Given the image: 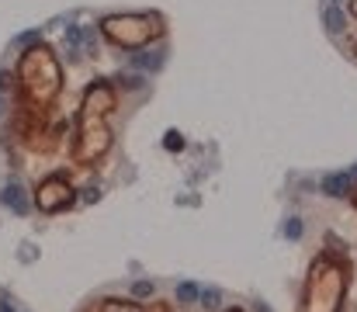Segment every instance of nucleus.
Segmentation results:
<instances>
[{"instance_id":"13","label":"nucleus","mask_w":357,"mask_h":312,"mask_svg":"<svg viewBox=\"0 0 357 312\" xmlns=\"http://www.w3.org/2000/svg\"><path fill=\"white\" fill-rule=\"evenodd\" d=\"M284 232H288V239H298V236H302V222H298V218H288Z\"/></svg>"},{"instance_id":"16","label":"nucleus","mask_w":357,"mask_h":312,"mask_svg":"<svg viewBox=\"0 0 357 312\" xmlns=\"http://www.w3.org/2000/svg\"><path fill=\"white\" fill-rule=\"evenodd\" d=\"M0 312H10V302H7V299H0Z\"/></svg>"},{"instance_id":"18","label":"nucleus","mask_w":357,"mask_h":312,"mask_svg":"<svg viewBox=\"0 0 357 312\" xmlns=\"http://www.w3.org/2000/svg\"><path fill=\"white\" fill-rule=\"evenodd\" d=\"M226 312H243V309H226Z\"/></svg>"},{"instance_id":"15","label":"nucleus","mask_w":357,"mask_h":312,"mask_svg":"<svg viewBox=\"0 0 357 312\" xmlns=\"http://www.w3.org/2000/svg\"><path fill=\"white\" fill-rule=\"evenodd\" d=\"M167 146H170V149H181V135L170 132V135H167Z\"/></svg>"},{"instance_id":"8","label":"nucleus","mask_w":357,"mask_h":312,"mask_svg":"<svg viewBox=\"0 0 357 312\" xmlns=\"http://www.w3.org/2000/svg\"><path fill=\"white\" fill-rule=\"evenodd\" d=\"M0 202L10 208V211H24V208H28V195H24L21 184H7V188L0 191Z\"/></svg>"},{"instance_id":"12","label":"nucleus","mask_w":357,"mask_h":312,"mask_svg":"<svg viewBox=\"0 0 357 312\" xmlns=\"http://www.w3.org/2000/svg\"><path fill=\"white\" fill-rule=\"evenodd\" d=\"M101 312H142L139 306H132V302H119V299H112V302H105Z\"/></svg>"},{"instance_id":"11","label":"nucleus","mask_w":357,"mask_h":312,"mask_svg":"<svg viewBox=\"0 0 357 312\" xmlns=\"http://www.w3.org/2000/svg\"><path fill=\"white\" fill-rule=\"evenodd\" d=\"M202 302H205V309H219L222 306V292L219 288H202Z\"/></svg>"},{"instance_id":"5","label":"nucleus","mask_w":357,"mask_h":312,"mask_svg":"<svg viewBox=\"0 0 357 312\" xmlns=\"http://www.w3.org/2000/svg\"><path fill=\"white\" fill-rule=\"evenodd\" d=\"M73 188L66 184V177H49L42 188H38V208L45 211H63V208L73 205Z\"/></svg>"},{"instance_id":"10","label":"nucleus","mask_w":357,"mask_h":312,"mask_svg":"<svg viewBox=\"0 0 357 312\" xmlns=\"http://www.w3.org/2000/svg\"><path fill=\"white\" fill-rule=\"evenodd\" d=\"M326 28H330V31H340V28H344V14H340V7H333V3L326 7Z\"/></svg>"},{"instance_id":"6","label":"nucleus","mask_w":357,"mask_h":312,"mask_svg":"<svg viewBox=\"0 0 357 312\" xmlns=\"http://www.w3.org/2000/svg\"><path fill=\"white\" fill-rule=\"evenodd\" d=\"M132 70H142V73H156L163 66V45H153V49H135L132 52Z\"/></svg>"},{"instance_id":"9","label":"nucleus","mask_w":357,"mask_h":312,"mask_svg":"<svg viewBox=\"0 0 357 312\" xmlns=\"http://www.w3.org/2000/svg\"><path fill=\"white\" fill-rule=\"evenodd\" d=\"M177 299H181V302H198V299H202V288H198L195 281H184V285L177 288Z\"/></svg>"},{"instance_id":"1","label":"nucleus","mask_w":357,"mask_h":312,"mask_svg":"<svg viewBox=\"0 0 357 312\" xmlns=\"http://www.w3.org/2000/svg\"><path fill=\"white\" fill-rule=\"evenodd\" d=\"M112 87L94 84L80 104V132H77V160L94 163L108 146H112V128H108V111H112Z\"/></svg>"},{"instance_id":"7","label":"nucleus","mask_w":357,"mask_h":312,"mask_svg":"<svg viewBox=\"0 0 357 312\" xmlns=\"http://www.w3.org/2000/svg\"><path fill=\"white\" fill-rule=\"evenodd\" d=\"M354 181H357V167H351V170H340V174L326 177V181H323V191L333 195V198H340V195H347V191L354 188Z\"/></svg>"},{"instance_id":"17","label":"nucleus","mask_w":357,"mask_h":312,"mask_svg":"<svg viewBox=\"0 0 357 312\" xmlns=\"http://www.w3.org/2000/svg\"><path fill=\"white\" fill-rule=\"evenodd\" d=\"M351 10H354V14H357V0H354V3H351Z\"/></svg>"},{"instance_id":"14","label":"nucleus","mask_w":357,"mask_h":312,"mask_svg":"<svg viewBox=\"0 0 357 312\" xmlns=\"http://www.w3.org/2000/svg\"><path fill=\"white\" fill-rule=\"evenodd\" d=\"M132 292H135V299H149V295H153V285H149V281H139Z\"/></svg>"},{"instance_id":"4","label":"nucleus","mask_w":357,"mask_h":312,"mask_svg":"<svg viewBox=\"0 0 357 312\" xmlns=\"http://www.w3.org/2000/svg\"><path fill=\"white\" fill-rule=\"evenodd\" d=\"M21 84H24V91L35 98V101H49V98H56V91H59V66H56V59L49 56V49H31L28 56H24V63H21Z\"/></svg>"},{"instance_id":"3","label":"nucleus","mask_w":357,"mask_h":312,"mask_svg":"<svg viewBox=\"0 0 357 312\" xmlns=\"http://www.w3.org/2000/svg\"><path fill=\"white\" fill-rule=\"evenodd\" d=\"M105 35L115 42V45H125V49H139L146 42H153L156 35H163V21L156 14H115V17H105Z\"/></svg>"},{"instance_id":"2","label":"nucleus","mask_w":357,"mask_h":312,"mask_svg":"<svg viewBox=\"0 0 357 312\" xmlns=\"http://www.w3.org/2000/svg\"><path fill=\"white\" fill-rule=\"evenodd\" d=\"M347 278L351 267L344 260H333L330 253L316 257L305 278V299L302 309L305 312H340L344 306V292H347Z\"/></svg>"}]
</instances>
